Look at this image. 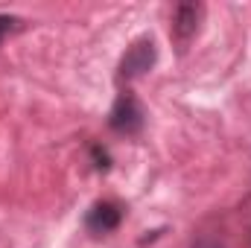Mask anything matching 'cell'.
<instances>
[{
	"label": "cell",
	"instance_id": "cell-6",
	"mask_svg": "<svg viewBox=\"0 0 251 248\" xmlns=\"http://www.w3.org/2000/svg\"><path fill=\"white\" fill-rule=\"evenodd\" d=\"M21 21L15 18V15H0V41L9 35V32H15V26H18Z\"/></svg>",
	"mask_w": 251,
	"mask_h": 248
},
{
	"label": "cell",
	"instance_id": "cell-5",
	"mask_svg": "<svg viewBox=\"0 0 251 248\" xmlns=\"http://www.w3.org/2000/svg\"><path fill=\"white\" fill-rule=\"evenodd\" d=\"M91 158H94V167H97V170H108V167H111V155H108V149H102L100 143H91Z\"/></svg>",
	"mask_w": 251,
	"mask_h": 248
},
{
	"label": "cell",
	"instance_id": "cell-7",
	"mask_svg": "<svg viewBox=\"0 0 251 248\" xmlns=\"http://www.w3.org/2000/svg\"><path fill=\"white\" fill-rule=\"evenodd\" d=\"M190 248H225V246L219 240H213V237H201V240H196Z\"/></svg>",
	"mask_w": 251,
	"mask_h": 248
},
{
	"label": "cell",
	"instance_id": "cell-2",
	"mask_svg": "<svg viewBox=\"0 0 251 248\" xmlns=\"http://www.w3.org/2000/svg\"><path fill=\"white\" fill-rule=\"evenodd\" d=\"M158 62V47L152 38H137L126 56L120 59V79H137V76H146Z\"/></svg>",
	"mask_w": 251,
	"mask_h": 248
},
{
	"label": "cell",
	"instance_id": "cell-1",
	"mask_svg": "<svg viewBox=\"0 0 251 248\" xmlns=\"http://www.w3.org/2000/svg\"><path fill=\"white\" fill-rule=\"evenodd\" d=\"M143 123H146V111H143L140 99L134 94H128V91L120 94L114 108H111V114H108V125L117 134H137L143 128Z\"/></svg>",
	"mask_w": 251,
	"mask_h": 248
},
{
	"label": "cell",
	"instance_id": "cell-4",
	"mask_svg": "<svg viewBox=\"0 0 251 248\" xmlns=\"http://www.w3.org/2000/svg\"><path fill=\"white\" fill-rule=\"evenodd\" d=\"M120 222H123V207L114 201H97L85 216V225L94 234H111L120 228Z\"/></svg>",
	"mask_w": 251,
	"mask_h": 248
},
{
	"label": "cell",
	"instance_id": "cell-3",
	"mask_svg": "<svg viewBox=\"0 0 251 248\" xmlns=\"http://www.w3.org/2000/svg\"><path fill=\"white\" fill-rule=\"evenodd\" d=\"M201 15H204L201 3H178L176 6V12H173V38H176L178 47L190 44V38L199 32Z\"/></svg>",
	"mask_w": 251,
	"mask_h": 248
}]
</instances>
